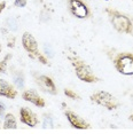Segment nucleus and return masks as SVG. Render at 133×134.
<instances>
[{
	"instance_id": "nucleus-1",
	"label": "nucleus",
	"mask_w": 133,
	"mask_h": 134,
	"mask_svg": "<svg viewBox=\"0 0 133 134\" xmlns=\"http://www.w3.org/2000/svg\"><path fill=\"white\" fill-rule=\"evenodd\" d=\"M106 13L108 14V17L116 31H118L119 33H126V35H131L133 32V23L129 16L111 8H107Z\"/></svg>"
},
{
	"instance_id": "nucleus-2",
	"label": "nucleus",
	"mask_w": 133,
	"mask_h": 134,
	"mask_svg": "<svg viewBox=\"0 0 133 134\" xmlns=\"http://www.w3.org/2000/svg\"><path fill=\"white\" fill-rule=\"evenodd\" d=\"M70 61L75 68L76 76L84 83H98L100 79L93 74L90 65H87L81 60H78L77 57H70Z\"/></svg>"
},
{
	"instance_id": "nucleus-3",
	"label": "nucleus",
	"mask_w": 133,
	"mask_h": 134,
	"mask_svg": "<svg viewBox=\"0 0 133 134\" xmlns=\"http://www.w3.org/2000/svg\"><path fill=\"white\" fill-rule=\"evenodd\" d=\"M114 65L116 70L124 76L133 75V53L124 52L117 54L114 59Z\"/></svg>"
},
{
	"instance_id": "nucleus-4",
	"label": "nucleus",
	"mask_w": 133,
	"mask_h": 134,
	"mask_svg": "<svg viewBox=\"0 0 133 134\" xmlns=\"http://www.w3.org/2000/svg\"><path fill=\"white\" fill-rule=\"evenodd\" d=\"M91 101L99 105L104 107L108 110H114V109H117L119 107V102L117 101L116 97L113 94L104 92V91H99V92L92 94L91 95Z\"/></svg>"
},
{
	"instance_id": "nucleus-5",
	"label": "nucleus",
	"mask_w": 133,
	"mask_h": 134,
	"mask_svg": "<svg viewBox=\"0 0 133 134\" xmlns=\"http://www.w3.org/2000/svg\"><path fill=\"white\" fill-rule=\"evenodd\" d=\"M68 6L70 13L77 19H88L91 16L90 8L81 0H68Z\"/></svg>"
},
{
	"instance_id": "nucleus-6",
	"label": "nucleus",
	"mask_w": 133,
	"mask_h": 134,
	"mask_svg": "<svg viewBox=\"0 0 133 134\" xmlns=\"http://www.w3.org/2000/svg\"><path fill=\"white\" fill-rule=\"evenodd\" d=\"M22 45L24 47V49L29 53V56L35 59L39 55V51H38V44L37 40L35 39V37L31 35L30 32H24L22 36Z\"/></svg>"
},
{
	"instance_id": "nucleus-7",
	"label": "nucleus",
	"mask_w": 133,
	"mask_h": 134,
	"mask_svg": "<svg viewBox=\"0 0 133 134\" xmlns=\"http://www.w3.org/2000/svg\"><path fill=\"white\" fill-rule=\"evenodd\" d=\"M65 116H66V119L70 123V125L72 127H75V129H78V130H90L91 129V125L85 119L79 117L77 114H75L74 111L66 110Z\"/></svg>"
},
{
	"instance_id": "nucleus-8",
	"label": "nucleus",
	"mask_w": 133,
	"mask_h": 134,
	"mask_svg": "<svg viewBox=\"0 0 133 134\" xmlns=\"http://www.w3.org/2000/svg\"><path fill=\"white\" fill-rule=\"evenodd\" d=\"M20 119H21V123L28 125L30 127L37 126L38 121H39L35 112L31 111L26 107H23V108L20 109Z\"/></svg>"
},
{
	"instance_id": "nucleus-9",
	"label": "nucleus",
	"mask_w": 133,
	"mask_h": 134,
	"mask_svg": "<svg viewBox=\"0 0 133 134\" xmlns=\"http://www.w3.org/2000/svg\"><path fill=\"white\" fill-rule=\"evenodd\" d=\"M36 80H37V84L39 85V87L43 91H45V92H47L49 94H53V95H56L57 94L56 86L51 77L43 75V76H39V77H36Z\"/></svg>"
},
{
	"instance_id": "nucleus-10",
	"label": "nucleus",
	"mask_w": 133,
	"mask_h": 134,
	"mask_svg": "<svg viewBox=\"0 0 133 134\" xmlns=\"http://www.w3.org/2000/svg\"><path fill=\"white\" fill-rule=\"evenodd\" d=\"M22 97H23V100L32 103V104H35L36 107H39V108H44L45 104H46L43 97L39 96V94L33 90L24 91L22 93Z\"/></svg>"
},
{
	"instance_id": "nucleus-11",
	"label": "nucleus",
	"mask_w": 133,
	"mask_h": 134,
	"mask_svg": "<svg viewBox=\"0 0 133 134\" xmlns=\"http://www.w3.org/2000/svg\"><path fill=\"white\" fill-rule=\"evenodd\" d=\"M0 95L5 96L7 99L14 100L17 96V91L15 90V87L8 81L0 79Z\"/></svg>"
},
{
	"instance_id": "nucleus-12",
	"label": "nucleus",
	"mask_w": 133,
	"mask_h": 134,
	"mask_svg": "<svg viewBox=\"0 0 133 134\" xmlns=\"http://www.w3.org/2000/svg\"><path fill=\"white\" fill-rule=\"evenodd\" d=\"M4 127L5 130H12V129H16L17 124H16V119H15L14 115L13 114H7L5 116V119H4Z\"/></svg>"
},
{
	"instance_id": "nucleus-13",
	"label": "nucleus",
	"mask_w": 133,
	"mask_h": 134,
	"mask_svg": "<svg viewBox=\"0 0 133 134\" xmlns=\"http://www.w3.org/2000/svg\"><path fill=\"white\" fill-rule=\"evenodd\" d=\"M10 56H12L10 54H7L4 60L0 61V72H6V70H7V61L10 59Z\"/></svg>"
},
{
	"instance_id": "nucleus-14",
	"label": "nucleus",
	"mask_w": 133,
	"mask_h": 134,
	"mask_svg": "<svg viewBox=\"0 0 133 134\" xmlns=\"http://www.w3.org/2000/svg\"><path fill=\"white\" fill-rule=\"evenodd\" d=\"M64 94L68 97L72 99V100H80V96L78 95L77 93H75L72 90H69V88H65V90H64Z\"/></svg>"
},
{
	"instance_id": "nucleus-15",
	"label": "nucleus",
	"mask_w": 133,
	"mask_h": 134,
	"mask_svg": "<svg viewBox=\"0 0 133 134\" xmlns=\"http://www.w3.org/2000/svg\"><path fill=\"white\" fill-rule=\"evenodd\" d=\"M7 26H8V29H10V30H16L17 29V25H16V21H15L14 19H8L7 20Z\"/></svg>"
},
{
	"instance_id": "nucleus-16",
	"label": "nucleus",
	"mask_w": 133,
	"mask_h": 134,
	"mask_svg": "<svg viewBox=\"0 0 133 134\" xmlns=\"http://www.w3.org/2000/svg\"><path fill=\"white\" fill-rule=\"evenodd\" d=\"M14 5L16 6V7H25L26 6V0H15L14 1Z\"/></svg>"
},
{
	"instance_id": "nucleus-17",
	"label": "nucleus",
	"mask_w": 133,
	"mask_h": 134,
	"mask_svg": "<svg viewBox=\"0 0 133 134\" xmlns=\"http://www.w3.org/2000/svg\"><path fill=\"white\" fill-rule=\"evenodd\" d=\"M7 46L9 47V48H14L15 47V37L13 36V37H9L8 38V44H7Z\"/></svg>"
},
{
	"instance_id": "nucleus-18",
	"label": "nucleus",
	"mask_w": 133,
	"mask_h": 134,
	"mask_svg": "<svg viewBox=\"0 0 133 134\" xmlns=\"http://www.w3.org/2000/svg\"><path fill=\"white\" fill-rule=\"evenodd\" d=\"M37 59L39 60V62L43 63V64H48V61H47V59L43 55V54H39V55L37 56Z\"/></svg>"
},
{
	"instance_id": "nucleus-19",
	"label": "nucleus",
	"mask_w": 133,
	"mask_h": 134,
	"mask_svg": "<svg viewBox=\"0 0 133 134\" xmlns=\"http://www.w3.org/2000/svg\"><path fill=\"white\" fill-rule=\"evenodd\" d=\"M15 81H16V84H17V86H19V87L23 86V77H22V76H21V77L19 76V77L15 78Z\"/></svg>"
},
{
	"instance_id": "nucleus-20",
	"label": "nucleus",
	"mask_w": 133,
	"mask_h": 134,
	"mask_svg": "<svg viewBox=\"0 0 133 134\" xmlns=\"http://www.w3.org/2000/svg\"><path fill=\"white\" fill-rule=\"evenodd\" d=\"M45 127H47V125H49V127H53L52 126V123H51V119L49 118H47V116H45Z\"/></svg>"
},
{
	"instance_id": "nucleus-21",
	"label": "nucleus",
	"mask_w": 133,
	"mask_h": 134,
	"mask_svg": "<svg viewBox=\"0 0 133 134\" xmlns=\"http://www.w3.org/2000/svg\"><path fill=\"white\" fill-rule=\"evenodd\" d=\"M5 114V105L2 103H0V117H2Z\"/></svg>"
},
{
	"instance_id": "nucleus-22",
	"label": "nucleus",
	"mask_w": 133,
	"mask_h": 134,
	"mask_svg": "<svg viewBox=\"0 0 133 134\" xmlns=\"http://www.w3.org/2000/svg\"><path fill=\"white\" fill-rule=\"evenodd\" d=\"M5 7H6V2H5V1L0 2V14L2 13V10L5 9Z\"/></svg>"
},
{
	"instance_id": "nucleus-23",
	"label": "nucleus",
	"mask_w": 133,
	"mask_h": 134,
	"mask_svg": "<svg viewBox=\"0 0 133 134\" xmlns=\"http://www.w3.org/2000/svg\"><path fill=\"white\" fill-rule=\"evenodd\" d=\"M130 120H132V121H133V115L130 116Z\"/></svg>"
},
{
	"instance_id": "nucleus-24",
	"label": "nucleus",
	"mask_w": 133,
	"mask_h": 134,
	"mask_svg": "<svg viewBox=\"0 0 133 134\" xmlns=\"http://www.w3.org/2000/svg\"><path fill=\"white\" fill-rule=\"evenodd\" d=\"M1 51H2V46L0 45V53H1Z\"/></svg>"
}]
</instances>
